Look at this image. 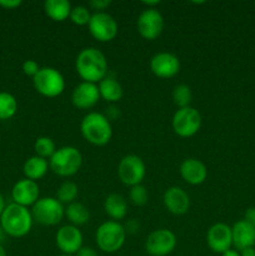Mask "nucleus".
I'll return each instance as SVG.
<instances>
[{"instance_id": "obj_31", "label": "nucleus", "mask_w": 255, "mask_h": 256, "mask_svg": "<svg viewBox=\"0 0 255 256\" xmlns=\"http://www.w3.org/2000/svg\"><path fill=\"white\" fill-rule=\"evenodd\" d=\"M129 198L135 206H144V205H146L149 195H148L146 188H145L144 185L139 184L130 188Z\"/></svg>"}, {"instance_id": "obj_29", "label": "nucleus", "mask_w": 255, "mask_h": 256, "mask_svg": "<svg viewBox=\"0 0 255 256\" xmlns=\"http://www.w3.org/2000/svg\"><path fill=\"white\" fill-rule=\"evenodd\" d=\"M34 150L38 156L42 158V159H48V158L50 159L56 152V146H55V142H52V139L48 136H40L35 140Z\"/></svg>"}, {"instance_id": "obj_43", "label": "nucleus", "mask_w": 255, "mask_h": 256, "mask_svg": "<svg viewBox=\"0 0 255 256\" xmlns=\"http://www.w3.org/2000/svg\"><path fill=\"white\" fill-rule=\"evenodd\" d=\"M58 256H72V255H65V254H62V255H58Z\"/></svg>"}, {"instance_id": "obj_30", "label": "nucleus", "mask_w": 255, "mask_h": 256, "mask_svg": "<svg viewBox=\"0 0 255 256\" xmlns=\"http://www.w3.org/2000/svg\"><path fill=\"white\" fill-rule=\"evenodd\" d=\"M70 20L74 22L75 25H88L90 22V18H92V14H90L89 9L84 5H76V6L72 8V12H70Z\"/></svg>"}, {"instance_id": "obj_20", "label": "nucleus", "mask_w": 255, "mask_h": 256, "mask_svg": "<svg viewBox=\"0 0 255 256\" xmlns=\"http://www.w3.org/2000/svg\"><path fill=\"white\" fill-rule=\"evenodd\" d=\"M232 245L236 250H244L255 245V228L245 220H239L232 228Z\"/></svg>"}, {"instance_id": "obj_14", "label": "nucleus", "mask_w": 255, "mask_h": 256, "mask_svg": "<svg viewBox=\"0 0 255 256\" xmlns=\"http://www.w3.org/2000/svg\"><path fill=\"white\" fill-rule=\"evenodd\" d=\"M150 69L155 76L162 78V79H169L179 72L180 62L176 55L168 52H162L152 58Z\"/></svg>"}, {"instance_id": "obj_15", "label": "nucleus", "mask_w": 255, "mask_h": 256, "mask_svg": "<svg viewBox=\"0 0 255 256\" xmlns=\"http://www.w3.org/2000/svg\"><path fill=\"white\" fill-rule=\"evenodd\" d=\"M206 242L214 252L222 254L228 252L232 245V228L224 222H216L208 230Z\"/></svg>"}, {"instance_id": "obj_3", "label": "nucleus", "mask_w": 255, "mask_h": 256, "mask_svg": "<svg viewBox=\"0 0 255 256\" xmlns=\"http://www.w3.org/2000/svg\"><path fill=\"white\" fill-rule=\"evenodd\" d=\"M80 130L84 139L96 146L106 145L112 136V128L109 118L98 112H90L82 118Z\"/></svg>"}, {"instance_id": "obj_25", "label": "nucleus", "mask_w": 255, "mask_h": 256, "mask_svg": "<svg viewBox=\"0 0 255 256\" xmlns=\"http://www.w3.org/2000/svg\"><path fill=\"white\" fill-rule=\"evenodd\" d=\"M65 216L70 222V225L79 228L89 222L90 212L84 204L74 202L65 206Z\"/></svg>"}, {"instance_id": "obj_39", "label": "nucleus", "mask_w": 255, "mask_h": 256, "mask_svg": "<svg viewBox=\"0 0 255 256\" xmlns=\"http://www.w3.org/2000/svg\"><path fill=\"white\" fill-rule=\"evenodd\" d=\"M5 206H6V205H5V202H4V198H2V194H0V215H2V212H4Z\"/></svg>"}, {"instance_id": "obj_16", "label": "nucleus", "mask_w": 255, "mask_h": 256, "mask_svg": "<svg viewBox=\"0 0 255 256\" xmlns=\"http://www.w3.org/2000/svg\"><path fill=\"white\" fill-rule=\"evenodd\" d=\"M100 99L99 88L94 82H82L72 92V102L75 108L82 110L92 109Z\"/></svg>"}, {"instance_id": "obj_41", "label": "nucleus", "mask_w": 255, "mask_h": 256, "mask_svg": "<svg viewBox=\"0 0 255 256\" xmlns=\"http://www.w3.org/2000/svg\"><path fill=\"white\" fill-rule=\"evenodd\" d=\"M5 232H4V230H2V228L0 226V244H2V242H4V239H5Z\"/></svg>"}, {"instance_id": "obj_27", "label": "nucleus", "mask_w": 255, "mask_h": 256, "mask_svg": "<svg viewBox=\"0 0 255 256\" xmlns=\"http://www.w3.org/2000/svg\"><path fill=\"white\" fill-rule=\"evenodd\" d=\"M78 194H79V189L78 185L72 182H64L59 186L56 192V199L62 202V205L72 204L75 202Z\"/></svg>"}, {"instance_id": "obj_21", "label": "nucleus", "mask_w": 255, "mask_h": 256, "mask_svg": "<svg viewBox=\"0 0 255 256\" xmlns=\"http://www.w3.org/2000/svg\"><path fill=\"white\" fill-rule=\"evenodd\" d=\"M104 210L114 222L124 219L128 212L126 200L120 194L108 195L104 202Z\"/></svg>"}, {"instance_id": "obj_18", "label": "nucleus", "mask_w": 255, "mask_h": 256, "mask_svg": "<svg viewBox=\"0 0 255 256\" xmlns=\"http://www.w3.org/2000/svg\"><path fill=\"white\" fill-rule=\"evenodd\" d=\"M165 208L172 215H182L189 210L190 198L185 190L179 186H172L164 192L162 198Z\"/></svg>"}, {"instance_id": "obj_40", "label": "nucleus", "mask_w": 255, "mask_h": 256, "mask_svg": "<svg viewBox=\"0 0 255 256\" xmlns=\"http://www.w3.org/2000/svg\"><path fill=\"white\" fill-rule=\"evenodd\" d=\"M159 2V0H155V2H144V4L148 5V6H154V5H158Z\"/></svg>"}, {"instance_id": "obj_17", "label": "nucleus", "mask_w": 255, "mask_h": 256, "mask_svg": "<svg viewBox=\"0 0 255 256\" xmlns=\"http://www.w3.org/2000/svg\"><path fill=\"white\" fill-rule=\"evenodd\" d=\"M39 185L36 182L29 179H22L12 186V198L15 204L22 206H32L39 200Z\"/></svg>"}, {"instance_id": "obj_2", "label": "nucleus", "mask_w": 255, "mask_h": 256, "mask_svg": "<svg viewBox=\"0 0 255 256\" xmlns=\"http://www.w3.org/2000/svg\"><path fill=\"white\" fill-rule=\"evenodd\" d=\"M32 215L28 208L15 202L6 205L0 215V226L12 238H22L32 230Z\"/></svg>"}, {"instance_id": "obj_11", "label": "nucleus", "mask_w": 255, "mask_h": 256, "mask_svg": "<svg viewBox=\"0 0 255 256\" xmlns=\"http://www.w3.org/2000/svg\"><path fill=\"white\" fill-rule=\"evenodd\" d=\"M176 236L169 229H158L149 234L145 242V250L152 256H166L174 252Z\"/></svg>"}, {"instance_id": "obj_10", "label": "nucleus", "mask_w": 255, "mask_h": 256, "mask_svg": "<svg viewBox=\"0 0 255 256\" xmlns=\"http://www.w3.org/2000/svg\"><path fill=\"white\" fill-rule=\"evenodd\" d=\"M88 28H89L92 36L102 42H112L118 35L116 20L105 12H98L92 14Z\"/></svg>"}, {"instance_id": "obj_37", "label": "nucleus", "mask_w": 255, "mask_h": 256, "mask_svg": "<svg viewBox=\"0 0 255 256\" xmlns=\"http://www.w3.org/2000/svg\"><path fill=\"white\" fill-rule=\"evenodd\" d=\"M240 256H255V248H246L240 252Z\"/></svg>"}, {"instance_id": "obj_34", "label": "nucleus", "mask_w": 255, "mask_h": 256, "mask_svg": "<svg viewBox=\"0 0 255 256\" xmlns=\"http://www.w3.org/2000/svg\"><path fill=\"white\" fill-rule=\"evenodd\" d=\"M22 5V0H0V6L5 9H15Z\"/></svg>"}, {"instance_id": "obj_28", "label": "nucleus", "mask_w": 255, "mask_h": 256, "mask_svg": "<svg viewBox=\"0 0 255 256\" xmlns=\"http://www.w3.org/2000/svg\"><path fill=\"white\" fill-rule=\"evenodd\" d=\"M172 100H174V104L179 109L190 106V102L192 100V89L186 84L176 85L172 90Z\"/></svg>"}, {"instance_id": "obj_42", "label": "nucleus", "mask_w": 255, "mask_h": 256, "mask_svg": "<svg viewBox=\"0 0 255 256\" xmlns=\"http://www.w3.org/2000/svg\"><path fill=\"white\" fill-rule=\"evenodd\" d=\"M0 256H8L6 255V252H5L4 246H2V244H0Z\"/></svg>"}, {"instance_id": "obj_19", "label": "nucleus", "mask_w": 255, "mask_h": 256, "mask_svg": "<svg viewBox=\"0 0 255 256\" xmlns=\"http://www.w3.org/2000/svg\"><path fill=\"white\" fill-rule=\"evenodd\" d=\"M180 175L188 184L200 185L206 179L208 169L202 160L189 158L180 165Z\"/></svg>"}, {"instance_id": "obj_12", "label": "nucleus", "mask_w": 255, "mask_h": 256, "mask_svg": "<svg viewBox=\"0 0 255 256\" xmlns=\"http://www.w3.org/2000/svg\"><path fill=\"white\" fill-rule=\"evenodd\" d=\"M136 26L142 38L146 40H154L162 34L164 29V18L162 12L155 8H148L140 12Z\"/></svg>"}, {"instance_id": "obj_38", "label": "nucleus", "mask_w": 255, "mask_h": 256, "mask_svg": "<svg viewBox=\"0 0 255 256\" xmlns=\"http://www.w3.org/2000/svg\"><path fill=\"white\" fill-rule=\"evenodd\" d=\"M222 256H240V252H236V250L229 249V250H228V252H222Z\"/></svg>"}, {"instance_id": "obj_26", "label": "nucleus", "mask_w": 255, "mask_h": 256, "mask_svg": "<svg viewBox=\"0 0 255 256\" xmlns=\"http://www.w3.org/2000/svg\"><path fill=\"white\" fill-rule=\"evenodd\" d=\"M18 102L10 92H0V120H8L16 114Z\"/></svg>"}, {"instance_id": "obj_9", "label": "nucleus", "mask_w": 255, "mask_h": 256, "mask_svg": "<svg viewBox=\"0 0 255 256\" xmlns=\"http://www.w3.org/2000/svg\"><path fill=\"white\" fill-rule=\"evenodd\" d=\"M145 172H146V168H145L144 162L142 158L134 154L125 155L118 165V176L122 180V184L130 188L142 184Z\"/></svg>"}, {"instance_id": "obj_32", "label": "nucleus", "mask_w": 255, "mask_h": 256, "mask_svg": "<svg viewBox=\"0 0 255 256\" xmlns=\"http://www.w3.org/2000/svg\"><path fill=\"white\" fill-rule=\"evenodd\" d=\"M40 70V66L38 65V62L35 60H25L22 62V72H24L25 75L28 76H32L38 74V72Z\"/></svg>"}, {"instance_id": "obj_33", "label": "nucleus", "mask_w": 255, "mask_h": 256, "mask_svg": "<svg viewBox=\"0 0 255 256\" xmlns=\"http://www.w3.org/2000/svg\"><path fill=\"white\" fill-rule=\"evenodd\" d=\"M110 4H112L110 0H92V2H89V6L92 8L94 10H96L98 12H104Z\"/></svg>"}, {"instance_id": "obj_5", "label": "nucleus", "mask_w": 255, "mask_h": 256, "mask_svg": "<svg viewBox=\"0 0 255 256\" xmlns=\"http://www.w3.org/2000/svg\"><path fill=\"white\" fill-rule=\"evenodd\" d=\"M126 238V232H125L124 225L120 224L119 222L109 220L100 225L96 229L95 234V240L96 245L102 252H116L122 248Z\"/></svg>"}, {"instance_id": "obj_35", "label": "nucleus", "mask_w": 255, "mask_h": 256, "mask_svg": "<svg viewBox=\"0 0 255 256\" xmlns=\"http://www.w3.org/2000/svg\"><path fill=\"white\" fill-rule=\"evenodd\" d=\"M244 220L246 222H249L252 226L255 228V208H249V209H246L244 215Z\"/></svg>"}, {"instance_id": "obj_24", "label": "nucleus", "mask_w": 255, "mask_h": 256, "mask_svg": "<svg viewBox=\"0 0 255 256\" xmlns=\"http://www.w3.org/2000/svg\"><path fill=\"white\" fill-rule=\"evenodd\" d=\"M98 88H99L100 98L106 100L108 102H118L122 98V85L114 78L105 76L98 84Z\"/></svg>"}, {"instance_id": "obj_6", "label": "nucleus", "mask_w": 255, "mask_h": 256, "mask_svg": "<svg viewBox=\"0 0 255 256\" xmlns=\"http://www.w3.org/2000/svg\"><path fill=\"white\" fill-rule=\"evenodd\" d=\"M35 90L42 96L56 98L64 92L65 79L62 72L55 68H40L38 74L32 78Z\"/></svg>"}, {"instance_id": "obj_13", "label": "nucleus", "mask_w": 255, "mask_h": 256, "mask_svg": "<svg viewBox=\"0 0 255 256\" xmlns=\"http://www.w3.org/2000/svg\"><path fill=\"white\" fill-rule=\"evenodd\" d=\"M55 242L62 254H76L82 248V234L79 228L74 226V225H64L58 230Z\"/></svg>"}, {"instance_id": "obj_22", "label": "nucleus", "mask_w": 255, "mask_h": 256, "mask_svg": "<svg viewBox=\"0 0 255 256\" xmlns=\"http://www.w3.org/2000/svg\"><path fill=\"white\" fill-rule=\"evenodd\" d=\"M72 4L68 0H46L44 2L45 14L54 22H64L70 16Z\"/></svg>"}, {"instance_id": "obj_4", "label": "nucleus", "mask_w": 255, "mask_h": 256, "mask_svg": "<svg viewBox=\"0 0 255 256\" xmlns=\"http://www.w3.org/2000/svg\"><path fill=\"white\" fill-rule=\"evenodd\" d=\"M82 164V152L75 146H62L56 149L49 159V168L59 176H72L76 174Z\"/></svg>"}, {"instance_id": "obj_36", "label": "nucleus", "mask_w": 255, "mask_h": 256, "mask_svg": "<svg viewBox=\"0 0 255 256\" xmlns=\"http://www.w3.org/2000/svg\"><path fill=\"white\" fill-rule=\"evenodd\" d=\"M75 256H98V252L94 249L88 246H82L79 252L75 254Z\"/></svg>"}, {"instance_id": "obj_7", "label": "nucleus", "mask_w": 255, "mask_h": 256, "mask_svg": "<svg viewBox=\"0 0 255 256\" xmlns=\"http://www.w3.org/2000/svg\"><path fill=\"white\" fill-rule=\"evenodd\" d=\"M32 215L39 224L54 226L65 216V208L56 198H42L32 205Z\"/></svg>"}, {"instance_id": "obj_1", "label": "nucleus", "mask_w": 255, "mask_h": 256, "mask_svg": "<svg viewBox=\"0 0 255 256\" xmlns=\"http://www.w3.org/2000/svg\"><path fill=\"white\" fill-rule=\"evenodd\" d=\"M75 69L84 82L96 84L108 74L106 58L96 48H85L78 54Z\"/></svg>"}, {"instance_id": "obj_23", "label": "nucleus", "mask_w": 255, "mask_h": 256, "mask_svg": "<svg viewBox=\"0 0 255 256\" xmlns=\"http://www.w3.org/2000/svg\"><path fill=\"white\" fill-rule=\"evenodd\" d=\"M48 169H49V162H48V160L42 159V158L38 156V155H34V156L29 158L24 162L22 172H24V175L26 176V179L36 182V180L42 179L46 174Z\"/></svg>"}, {"instance_id": "obj_8", "label": "nucleus", "mask_w": 255, "mask_h": 256, "mask_svg": "<svg viewBox=\"0 0 255 256\" xmlns=\"http://www.w3.org/2000/svg\"><path fill=\"white\" fill-rule=\"evenodd\" d=\"M172 125L175 134L180 138H190L200 130L202 115L195 108H182L175 112Z\"/></svg>"}]
</instances>
